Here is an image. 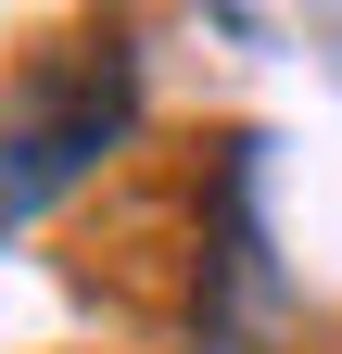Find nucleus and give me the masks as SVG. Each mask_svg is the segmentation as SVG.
I'll return each mask as SVG.
<instances>
[{
	"label": "nucleus",
	"mask_w": 342,
	"mask_h": 354,
	"mask_svg": "<svg viewBox=\"0 0 342 354\" xmlns=\"http://www.w3.org/2000/svg\"><path fill=\"white\" fill-rule=\"evenodd\" d=\"M127 114H140V51L127 38H64L51 64H26L13 102H0V228L38 215L64 177H89L127 140Z\"/></svg>",
	"instance_id": "f257e3e1"
}]
</instances>
